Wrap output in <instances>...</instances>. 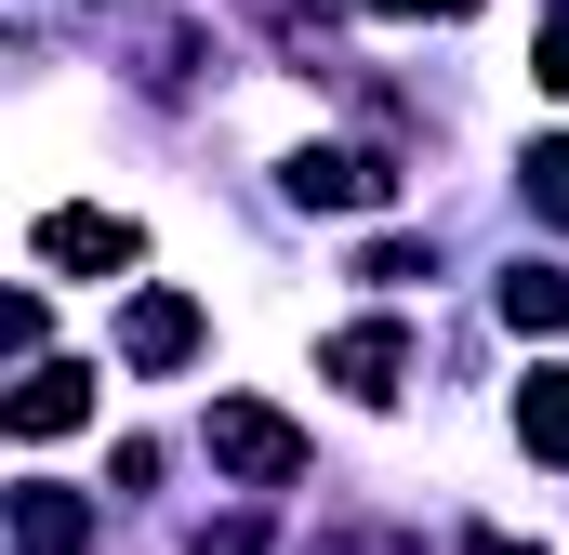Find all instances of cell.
Wrapping results in <instances>:
<instances>
[{
    "label": "cell",
    "mask_w": 569,
    "mask_h": 555,
    "mask_svg": "<svg viewBox=\"0 0 569 555\" xmlns=\"http://www.w3.org/2000/svg\"><path fill=\"white\" fill-rule=\"evenodd\" d=\"M212 463L252 476V490H291V476H305V436H291L266 397H212Z\"/></svg>",
    "instance_id": "1"
},
{
    "label": "cell",
    "mask_w": 569,
    "mask_h": 555,
    "mask_svg": "<svg viewBox=\"0 0 569 555\" xmlns=\"http://www.w3.org/2000/svg\"><path fill=\"white\" fill-rule=\"evenodd\" d=\"M146 239H133V212H40V265H67V278H120Z\"/></svg>",
    "instance_id": "2"
},
{
    "label": "cell",
    "mask_w": 569,
    "mask_h": 555,
    "mask_svg": "<svg viewBox=\"0 0 569 555\" xmlns=\"http://www.w3.org/2000/svg\"><path fill=\"white\" fill-rule=\"evenodd\" d=\"M318 371H331L345 397H398V371H411V331H398V317H358V331H331V344H318Z\"/></svg>",
    "instance_id": "3"
},
{
    "label": "cell",
    "mask_w": 569,
    "mask_h": 555,
    "mask_svg": "<svg viewBox=\"0 0 569 555\" xmlns=\"http://www.w3.org/2000/svg\"><path fill=\"white\" fill-rule=\"evenodd\" d=\"M120 357H133V371H186V357H199V304H186V291H133Z\"/></svg>",
    "instance_id": "4"
},
{
    "label": "cell",
    "mask_w": 569,
    "mask_h": 555,
    "mask_svg": "<svg viewBox=\"0 0 569 555\" xmlns=\"http://www.w3.org/2000/svg\"><path fill=\"white\" fill-rule=\"evenodd\" d=\"M291 199H305V212H371V199H385V159H358V145H305V159H291Z\"/></svg>",
    "instance_id": "5"
},
{
    "label": "cell",
    "mask_w": 569,
    "mask_h": 555,
    "mask_svg": "<svg viewBox=\"0 0 569 555\" xmlns=\"http://www.w3.org/2000/svg\"><path fill=\"white\" fill-rule=\"evenodd\" d=\"M67 423H93V371H67V357H40V371L13 384V436H67Z\"/></svg>",
    "instance_id": "6"
},
{
    "label": "cell",
    "mask_w": 569,
    "mask_h": 555,
    "mask_svg": "<svg viewBox=\"0 0 569 555\" xmlns=\"http://www.w3.org/2000/svg\"><path fill=\"white\" fill-rule=\"evenodd\" d=\"M13 543L27 555H80L93 543V503L80 490H13Z\"/></svg>",
    "instance_id": "7"
},
{
    "label": "cell",
    "mask_w": 569,
    "mask_h": 555,
    "mask_svg": "<svg viewBox=\"0 0 569 555\" xmlns=\"http://www.w3.org/2000/svg\"><path fill=\"white\" fill-rule=\"evenodd\" d=\"M517 436H530L543 463H569V371H530V384H517Z\"/></svg>",
    "instance_id": "8"
},
{
    "label": "cell",
    "mask_w": 569,
    "mask_h": 555,
    "mask_svg": "<svg viewBox=\"0 0 569 555\" xmlns=\"http://www.w3.org/2000/svg\"><path fill=\"white\" fill-rule=\"evenodd\" d=\"M503 317H517V331H569V278L557 265H517L503 278Z\"/></svg>",
    "instance_id": "9"
},
{
    "label": "cell",
    "mask_w": 569,
    "mask_h": 555,
    "mask_svg": "<svg viewBox=\"0 0 569 555\" xmlns=\"http://www.w3.org/2000/svg\"><path fill=\"white\" fill-rule=\"evenodd\" d=\"M530 212H543V225H569V133L530 145Z\"/></svg>",
    "instance_id": "10"
},
{
    "label": "cell",
    "mask_w": 569,
    "mask_h": 555,
    "mask_svg": "<svg viewBox=\"0 0 569 555\" xmlns=\"http://www.w3.org/2000/svg\"><path fill=\"white\" fill-rule=\"evenodd\" d=\"M543 93H569V27H543V67H530Z\"/></svg>",
    "instance_id": "11"
},
{
    "label": "cell",
    "mask_w": 569,
    "mask_h": 555,
    "mask_svg": "<svg viewBox=\"0 0 569 555\" xmlns=\"http://www.w3.org/2000/svg\"><path fill=\"white\" fill-rule=\"evenodd\" d=\"M463 555H530V543H503V529H463Z\"/></svg>",
    "instance_id": "12"
},
{
    "label": "cell",
    "mask_w": 569,
    "mask_h": 555,
    "mask_svg": "<svg viewBox=\"0 0 569 555\" xmlns=\"http://www.w3.org/2000/svg\"><path fill=\"white\" fill-rule=\"evenodd\" d=\"M371 13H463V0H371Z\"/></svg>",
    "instance_id": "13"
}]
</instances>
